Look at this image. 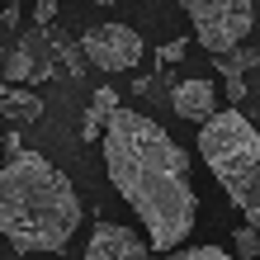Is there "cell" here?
<instances>
[{
    "label": "cell",
    "instance_id": "13",
    "mask_svg": "<svg viewBox=\"0 0 260 260\" xmlns=\"http://www.w3.org/2000/svg\"><path fill=\"white\" fill-rule=\"evenodd\" d=\"M166 260H232L222 246H185V251H171Z\"/></svg>",
    "mask_w": 260,
    "mask_h": 260
},
{
    "label": "cell",
    "instance_id": "4",
    "mask_svg": "<svg viewBox=\"0 0 260 260\" xmlns=\"http://www.w3.org/2000/svg\"><path fill=\"white\" fill-rule=\"evenodd\" d=\"M185 14L194 19V38L208 52H222L232 43H246L251 34V0H180Z\"/></svg>",
    "mask_w": 260,
    "mask_h": 260
},
{
    "label": "cell",
    "instance_id": "19",
    "mask_svg": "<svg viewBox=\"0 0 260 260\" xmlns=\"http://www.w3.org/2000/svg\"><path fill=\"white\" fill-rule=\"evenodd\" d=\"M0 137H5V123H0Z\"/></svg>",
    "mask_w": 260,
    "mask_h": 260
},
{
    "label": "cell",
    "instance_id": "2",
    "mask_svg": "<svg viewBox=\"0 0 260 260\" xmlns=\"http://www.w3.org/2000/svg\"><path fill=\"white\" fill-rule=\"evenodd\" d=\"M81 199L71 180L38 151H10L0 166V237L19 255L34 251H67L81 227Z\"/></svg>",
    "mask_w": 260,
    "mask_h": 260
},
{
    "label": "cell",
    "instance_id": "3",
    "mask_svg": "<svg viewBox=\"0 0 260 260\" xmlns=\"http://www.w3.org/2000/svg\"><path fill=\"white\" fill-rule=\"evenodd\" d=\"M199 156L218 175L227 199L246 213V227H260V133L241 109H213L199 123Z\"/></svg>",
    "mask_w": 260,
    "mask_h": 260
},
{
    "label": "cell",
    "instance_id": "14",
    "mask_svg": "<svg viewBox=\"0 0 260 260\" xmlns=\"http://www.w3.org/2000/svg\"><path fill=\"white\" fill-rule=\"evenodd\" d=\"M222 81H227V100L246 104V76H222Z\"/></svg>",
    "mask_w": 260,
    "mask_h": 260
},
{
    "label": "cell",
    "instance_id": "18",
    "mask_svg": "<svg viewBox=\"0 0 260 260\" xmlns=\"http://www.w3.org/2000/svg\"><path fill=\"white\" fill-rule=\"evenodd\" d=\"M5 5H19V0H5Z\"/></svg>",
    "mask_w": 260,
    "mask_h": 260
},
{
    "label": "cell",
    "instance_id": "6",
    "mask_svg": "<svg viewBox=\"0 0 260 260\" xmlns=\"http://www.w3.org/2000/svg\"><path fill=\"white\" fill-rule=\"evenodd\" d=\"M147 251H151L147 237L123 222H95L85 241V260H147Z\"/></svg>",
    "mask_w": 260,
    "mask_h": 260
},
{
    "label": "cell",
    "instance_id": "15",
    "mask_svg": "<svg viewBox=\"0 0 260 260\" xmlns=\"http://www.w3.org/2000/svg\"><path fill=\"white\" fill-rule=\"evenodd\" d=\"M57 19V0H34V24H52Z\"/></svg>",
    "mask_w": 260,
    "mask_h": 260
},
{
    "label": "cell",
    "instance_id": "16",
    "mask_svg": "<svg viewBox=\"0 0 260 260\" xmlns=\"http://www.w3.org/2000/svg\"><path fill=\"white\" fill-rule=\"evenodd\" d=\"M156 57H161L166 67H171V62H180V57H185V38H171V43H166V48H161Z\"/></svg>",
    "mask_w": 260,
    "mask_h": 260
},
{
    "label": "cell",
    "instance_id": "11",
    "mask_svg": "<svg viewBox=\"0 0 260 260\" xmlns=\"http://www.w3.org/2000/svg\"><path fill=\"white\" fill-rule=\"evenodd\" d=\"M34 71H38V52H34V38L5 52V81H28Z\"/></svg>",
    "mask_w": 260,
    "mask_h": 260
},
{
    "label": "cell",
    "instance_id": "10",
    "mask_svg": "<svg viewBox=\"0 0 260 260\" xmlns=\"http://www.w3.org/2000/svg\"><path fill=\"white\" fill-rule=\"evenodd\" d=\"M114 109H118V90H109V85H104V90H95V100H90V109H85V137H90V142L100 137L104 118H109Z\"/></svg>",
    "mask_w": 260,
    "mask_h": 260
},
{
    "label": "cell",
    "instance_id": "1",
    "mask_svg": "<svg viewBox=\"0 0 260 260\" xmlns=\"http://www.w3.org/2000/svg\"><path fill=\"white\" fill-rule=\"evenodd\" d=\"M104 171L128 208L147 222L151 251H175L199 222V194L189 180V156L161 123L147 114L114 109L100 128Z\"/></svg>",
    "mask_w": 260,
    "mask_h": 260
},
{
    "label": "cell",
    "instance_id": "9",
    "mask_svg": "<svg viewBox=\"0 0 260 260\" xmlns=\"http://www.w3.org/2000/svg\"><path fill=\"white\" fill-rule=\"evenodd\" d=\"M213 67H218L222 76H246L260 67V52L246 48V43H232V48H222V52H213Z\"/></svg>",
    "mask_w": 260,
    "mask_h": 260
},
{
    "label": "cell",
    "instance_id": "12",
    "mask_svg": "<svg viewBox=\"0 0 260 260\" xmlns=\"http://www.w3.org/2000/svg\"><path fill=\"white\" fill-rule=\"evenodd\" d=\"M232 246H237V251H232V260H255V255H260V232L241 222L237 232H232Z\"/></svg>",
    "mask_w": 260,
    "mask_h": 260
},
{
    "label": "cell",
    "instance_id": "17",
    "mask_svg": "<svg viewBox=\"0 0 260 260\" xmlns=\"http://www.w3.org/2000/svg\"><path fill=\"white\" fill-rule=\"evenodd\" d=\"M100 5H123V0H100Z\"/></svg>",
    "mask_w": 260,
    "mask_h": 260
},
{
    "label": "cell",
    "instance_id": "8",
    "mask_svg": "<svg viewBox=\"0 0 260 260\" xmlns=\"http://www.w3.org/2000/svg\"><path fill=\"white\" fill-rule=\"evenodd\" d=\"M43 118V100L24 85H0V123H38Z\"/></svg>",
    "mask_w": 260,
    "mask_h": 260
},
{
    "label": "cell",
    "instance_id": "7",
    "mask_svg": "<svg viewBox=\"0 0 260 260\" xmlns=\"http://www.w3.org/2000/svg\"><path fill=\"white\" fill-rule=\"evenodd\" d=\"M171 109L180 114V118H189V123H204V118L218 109V90H213V81H180V85H171Z\"/></svg>",
    "mask_w": 260,
    "mask_h": 260
},
{
    "label": "cell",
    "instance_id": "5",
    "mask_svg": "<svg viewBox=\"0 0 260 260\" xmlns=\"http://www.w3.org/2000/svg\"><path fill=\"white\" fill-rule=\"evenodd\" d=\"M81 57L90 67L109 71V76L114 71H133L142 62V38H137L128 24H100V28H90L81 38Z\"/></svg>",
    "mask_w": 260,
    "mask_h": 260
}]
</instances>
